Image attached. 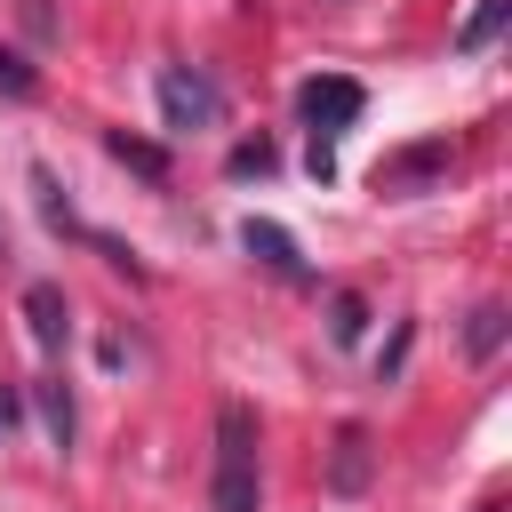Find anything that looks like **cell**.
Listing matches in <instances>:
<instances>
[{"label": "cell", "mask_w": 512, "mask_h": 512, "mask_svg": "<svg viewBox=\"0 0 512 512\" xmlns=\"http://www.w3.org/2000/svg\"><path fill=\"white\" fill-rule=\"evenodd\" d=\"M208 512H256V408H248V400H224V408H216Z\"/></svg>", "instance_id": "1"}, {"label": "cell", "mask_w": 512, "mask_h": 512, "mask_svg": "<svg viewBox=\"0 0 512 512\" xmlns=\"http://www.w3.org/2000/svg\"><path fill=\"white\" fill-rule=\"evenodd\" d=\"M160 120L184 136V128H216L224 120V88L208 80V72H192V64H168L160 72Z\"/></svg>", "instance_id": "2"}, {"label": "cell", "mask_w": 512, "mask_h": 512, "mask_svg": "<svg viewBox=\"0 0 512 512\" xmlns=\"http://www.w3.org/2000/svg\"><path fill=\"white\" fill-rule=\"evenodd\" d=\"M360 80H304V96H296V112H304V128L312 136H336L344 120H360Z\"/></svg>", "instance_id": "3"}, {"label": "cell", "mask_w": 512, "mask_h": 512, "mask_svg": "<svg viewBox=\"0 0 512 512\" xmlns=\"http://www.w3.org/2000/svg\"><path fill=\"white\" fill-rule=\"evenodd\" d=\"M24 320H32V344H40V352H64V344H72V304H64L56 280H32V288H24Z\"/></svg>", "instance_id": "4"}, {"label": "cell", "mask_w": 512, "mask_h": 512, "mask_svg": "<svg viewBox=\"0 0 512 512\" xmlns=\"http://www.w3.org/2000/svg\"><path fill=\"white\" fill-rule=\"evenodd\" d=\"M240 248H248L256 264H272L280 280H304V256H296V240H288L280 224H264V216H248V224H240Z\"/></svg>", "instance_id": "5"}, {"label": "cell", "mask_w": 512, "mask_h": 512, "mask_svg": "<svg viewBox=\"0 0 512 512\" xmlns=\"http://www.w3.org/2000/svg\"><path fill=\"white\" fill-rule=\"evenodd\" d=\"M328 488H336V496H360V488H368V432H360V424H344V432H336Z\"/></svg>", "instance_id": "6"}, {"label": "cell", "mask_w": 512, "mask_h": 512, "mask_svg": "<svg viewBox=\"0 0 512 512\" xmlns=\"http://www.w3.org/2000/svg\"><path fill=\"white\" fill-rule=\"evenodd\" d=\"M504 24H512V0H480V8L464 16V32H456V56H480V48H488Z\"/></svg>", "instance_id": "7"}, {"label": "cell", "mask_w": 512, "mask_h": 512, "mask_svg": "<svg viewBox=\"0 0 512 512\" xmlns=\"http://www.w3.org/2000/svg\"><path fill=\"white\" fill-rule=\"evenodd\" d=\"M360 328H368V296L344 288V296L328 304V336H336V344H360Z\"/></svg>", "instance_id": "8"}, {"label": "cell", "mask_w": 512, "mask_h": 512, "mask_svg": "<svg viewBox=\"0 0 512 512\" xmlns=\"http://www.w3.org/2000/svg\"><path fill=\"white\" fill-rule=\"evenodd\" d=\"M464 344H472V360H488V352L504 344V304H480L472 328H464Z\"/></svg>", "instance_id": "9"}, {"label": "cell", "mask_w": 512, "mask_h": 512, "mask_svg": "<svg viewBox=\"0 0 512 512\" xmlns=\"http://www.w3.org/2000/svg\"><path fill=\"white\" fill-rule=\"evenodd\" d=\"M40 416H48V440L72 448V392L64 384H40Z\"/></svg>", "instance_id": "10"}, {"label": "cell", "mask_w": 512, "mask_h": 512, "mask_svg": "<svg viewBox=\"0 0 512 512\" xmlns=\"http://www.w3.org/2000/svg\"><path fill=\"white\" fill-rule=\"evenodd\" d=\"M0 96H16V104H24V96H40V72H32L16 48H0Z\"/></svg>", "instance_id": "11"}, {"label": "cell", "mask_w": 512, "mask_h": 512, "mask_svg": "<svg viewBox=\"0 0 512 512\" xmlns=\"http://www.w3.org/2000/svg\"><path fill=\"white\" fill-rule=\"evenodd\" d=\"M112 160H128L136 176H168V160H160L152 144H136V136H112Z\"/></svg>", "instance_id": "12"}, {"label": "cell", "mask_w": 512, "mask_h": 512, "mask_svg": "<svg viewBox=\"0 0 512 512\" xmlns=\"http://www.w3.org/2000/svg\"><path fill=\"white\" fill-rule=\"evenodd\" d=\"M264 168H272V144H264V136H256V144H240V152H232V176H264Z\"/></svg>", "instance_id": "13"}, {"label": "cell", "mask_w": 512, "mask_h": 512, "mask_svg": "<svg viewBox=\"0 0 512 512\" xmlns=\"http://www.w3.org/2000/svg\"><path fill=\"white\" fill-rule=\"evenodd\" d=\"M24 24H32V32H48V24H56V16H48V0H24Z\"/></svg>", "instance_id": "14"}, {"label": "cell", "mask_w": 512, "mask_h": 512, "mask_svg": "<svg viewBox=\"0 0 512 512\" xmlns=\"http://www.w3.org/2000/svg\"><path fill=\"white\" fill-rule=\"evenodd\" d=\"M8 424H16V400H8V392H0V440H8Z\"/></svg>", "instance_id": "15"}]
</instances>
